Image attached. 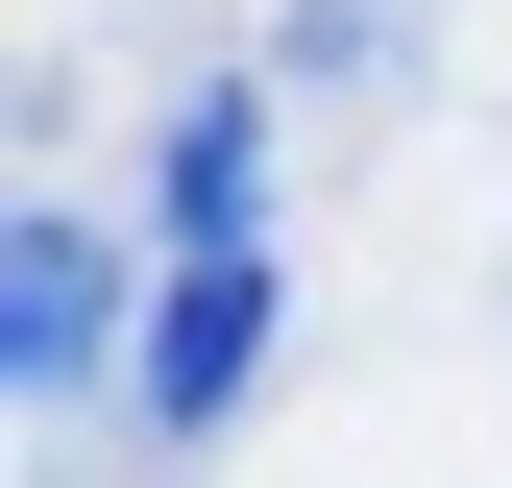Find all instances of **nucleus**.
I'll return each instance as SVG.
<instances>
[{
  "label": "nucleus",
  "instance_id": "nucleus-1",
  "mask_svg": "<svg viewBox=\"0 0 512 488\" xmlns=\"http://www.w3.org/2000/svg\"><path fill=\"white\" fill-rule=\"evenodd\" d=\"M147 220H171V269H269V98L244 74H196L147 122Z\"/></svg>",
  "mask_w": 512,
  "mask_h": 488
},
{
  "label": "nucleus",
  "instance_id": "nucleus-2",
  "mask_svg": "<svg viewBox=\"0 0 512 488\" xmlns=\"http://www.w3.org/2000/svg\"><path fill=\"white\" fill-rule=\"evenodd\" d=\"M98 342H122L98 220H25V244H0V391H25V415H74V391H98Z\"/></svg>",
  "mask_w": 512,
  "mask_h": 488
},
{
  "label": "nucleus",
  "instance_id": "nucleus-3",
  "mask_svg": "<svg viewBox=\"0 0 512 488\" xmlns=\"http://www.w3.org/2000/svg\"><path fill=\"white\" fill-rule=\"evenodd\" d=\"M244 366H269V269H171L147 342H122V415H147V440H196V415H244Z\"/></svg>",
  "mask_w": 512,
  "mask_h": 488
},
{
  "label": "nucleus",
  "instance_id": "nucleus-4",
  "mask_svg": "<svg viewBox=\"0 0 512 488\" xmlns=\"http://www.w3.org/2000/svg\"><path fill=\"white\" fill-rule=\"evenodd\" d=\"M269 74H293V98H391V74H415V0H293Z\"/></svg>",
  "mask_w": 512,
  "mask_h": 488
}]
</instances>
